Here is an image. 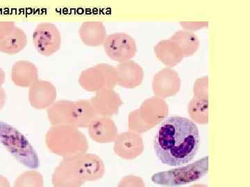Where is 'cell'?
<instances>
[{
  "instance_id": "obj_18",
  "label": "cell",
  "mask_w": 250,
  "mask_h": 187,
  "mask_svg": "<svg viewBox=\"0 0 250 187\" xmlns=\"http://www.w3.org/2000/svg\"><path fill=\"white\" fill-rule=\"evenodd\" d=\"M27 45V34L22 29L16 26L11 33L0 40V52L15 55L22 52Z\"/></svg>"
},
{
  "instance_id": "obj_7",
  "label": "cell",
  "mask_w": 250,
  "mask_h": 187,
  "mask_svg": "<svg viewBox=\"0 0 250 187\" xmlns=\"http://www.w3.org/2000/svg\"><path fill=\"white\" fill-rule=\"evenodd\" d=\"M33 44L37 52L44 56H50L62 46V34L55 24L42 22L33 33Z\"/></svg>"
},
{
  "instance_id": "obj_22",
  "label": "cell",
  "mask_w": 250,
  "mask_h": 187,
  "mask_svg": "<svg viewBox=\"0 0 250 187\" xmlns=\"http://www.w3.org/2000/svg\"><path fill=\"white\" fill-rule=\"evenodd\" d=\"M6 101V94L3 88H0V111L4 107Z\"/></svg>"
},
{
  "instance_id": "obj_2",
  "label": "cell",
  "mask_w": 250,
  "mask_h": 187,
  "mask_svg": "<svg viewBox=\"0 0 250 187\" xmlns=\"http://www.w3.org/2000/svg\"><path fill=\"white\" fill-rule=\"evenodd\" d=\"M52 126H67L77 129L88 128L98 116L90 100H59L47 111Z\"/></svg>"
},
{
  "instance_id": "obj_17",
  "label": "cell",
  "mask_w": 250,
  "mask_h": 187,
  "mask_svg": "<svg viewBox=\"0 0 250 187\" xmlns=\"http://www.w3.org/2000/svg\"><path fill=\"white\" fill-rule=\"evenodd\" d=\"M79 35L84 45L98 47L103 45L106 37V31L103 23L98 21H86L82 23Z\"/></svg>"
},
{
  "instance_id": "obj_23",
  "label": "cell",
  "mask_w": 250,
  "mask_h": 187,
  "mask_svg": "<svg viewBox=\"0 0 250 187\" xmlns=\"http://www.w3.org/2000/svg\"><path fill=\"white\" fill-rule=\"evenodd\" d=\"M0 187H11L9 180L1 175H0Z\"/></svg>"
},
{
  "instance_id": "obj_12",
  "label": "cell",
  "mask_w": 250,
  "mask_h": 187,
  "mask_svg": "<svg viewBox=\"0 0 250 187\" xmlns=\"http://www.w3.org/2000/svg\"><path fill=\"white\" fill-rule=\"evenodd\" d=\"M54 187H82L84 182L79 176L72 158L62 159L52 177Z\"/></svg>"
},
{
  "instance_id": "obj_11",
  "label": "cell",
  "mask_w": 250,
  "mask_h": 187,
  "mask_svg": "<svg viewBox=\"0 0 250 187\" xmlns=\"http://www.w3.org/2000/svg\"><path fill=\"white\" fill-rule=\"evenodd\" d=\"M142 137L136 132H123L118 134L114 141L115 153L124 160H134L141 155L143 151Z\"/></svg>"
},
{
  "instance_id": "obj_4",
  "label": "cell",
  "mask_w": 250,
  "mask_h": 187,
  "mask_svg": "<svg viewBox=\"0 0 250 187\" xmlns=\"http://www.w3.org/2000/svg\"><path fill=\"white\" fill-rule=\"evenodd\" d=\"M0 143L24 167L31 169L39 168V155L27 137L14 126L3 121H0Z\"/></svg>"
},
{
  "instance_id": "obj_5",
  "label": "cell",
  "mask_w": 250,
  "mask_h": 187,
  "mask_svg": "<svg viewBox=\"0 0 250 187\" xmlns=\"http://www.w3.org/2000/svg\"><path fill=\"white\" fill-rule=\"evenodd\" d=\"M208 172V157L206 156L190 165L154 173L152 181L163 187H179L200 180Z\"/></svg>"
},
{
  "instance_id": "obj_9",
  "label": "cell",
  "mask_w": 250,
  "mask_h": 187,
  "mask_svg": "<svg viewBox=\"0 0 250 187\" xmlns=\"http://www.w3.org/2000/svg\"><path fill=\"white\" fill-rule=\"evenodd\" d=\"M72 158L79 176L84 183L96 181L104 175V164L95 154L85 152Z\"/></svg>"
},
{
  "instance_id": "obj_10",
  "label": "cell",
  "mask_w": 250,
  "mask_h": 187,
  "mask_svg": "<svg viewBox=\"0 0 250 187\" xmlns=\"http://www.w3.org/2000/svg\"><path fill=\"white\" fill-rule=\"evenodd\" d=\"M57 90L51 82L39 79L29 89L28 99L36 110L48 109L56 101Z\"/></svg>"
},
{
  "instance_id": "obj_15",
  "label": "cell",
  "mask_w": 250,
  "mask_h": 187,
  "mask_svg": "<svg viewBox=\"0 0 250 187\" xmlns=\"http://www.w3.org/2000/svg\"><path fill=\"white\" fill-rule=\"evenodd\" d=\"M11 78L16 86L30 88L39 78V70L33 62L19 60L13 65Z\"/></svg>"
},
{
  "instance_id": "obj_19",
  "label": "cell",
  "mask_w": 250,
  "mask_h": 187,
  "mask_svg": "<svg viewBox=\"0 0 250 187\" xmlns=\"http://www.w3.org/2000/svg\"><path fill=\"white\" fill-rule=\"evenodd\" d=\"M14 187H44L43 176L38 170H27L16 179Z\"/></svg>"
},
{
  "instance_id": "obj_25",
  "label": "cell",
  "mask_w": 250,
  "mask_h": 187,
  "mask_svg": "<svg viewBox=\"0 0 250 187\" xmlns=\"http://www.w3.org/2000/svg\"><path fill=\"white\" fill-rule=\"evenodd\" d=\"M190 187H207V186H206V185H192V186Z\"/></svg>"
},
{
  "instance_id": "obj_20",
  "label": "cell",
  "mask_w": 250,
  "mask_h": 187,
  "mask_svg": "<svg viewBox=\"0 0 250 187\" xmlns=\"http://www.w3.org/2000/svg\"><path fill=\"white\" fill-rule=\"evenodd\" d=\"M118 187H146L143 179L136 175H127L122 179Z\"/></svg>"
},
{
  "instance_id": "obj_16",
  "label": "cell",
  "mask_w": 250,
  "mask_h": 187,
  "mask_svg": "<svg viewBox=\"0 0 250 187\" xmlns=\"http://www.w3.org/2000/svg\"><path fill=\"white\" fill-rule=\"evenodd\" d=\"M117 84L126 88H134L141 84L143 70L132 61L121 62L116 67Z\"/></svg>"
},
{
  "instance_id": "obj_3",
  "label": "cell",
  "mask_w": 250,
  "mask_h": 187,
  "mask_svg": "<svg viewBox=\"0 0 250 187\" xmlns=\"http://www.w3.org/2000/svg\"><path fill=\"white\" fill-rule=\"evenodd\" d=\"M48 150L62 159L72 158L87 152L88 143L79 129L67 126H52L45 134Z\"/></svg>"
},
{
  "instance_id": "obj_14",
  "label": "cell",
  "mask_w": 250,
  "mask_h": 187,
  "mask_svg": "<svg viewBox=\"0 0 250 187\" xmlns=\"http://www.w3.org/2000/svg\"><path fill=\"white\" fill-rule=\"evenodd\" d=\"M88 131L90 138L100 144L114 142L118 134L116 124L107 116L95 117L88 126Z\"/></svg>"
},
{
  "instance_id": "obj_13",
  "label": "cell",
  "mask_w": 250,
  "mask_h": 187,
  "mask_svg": "<svg viewBox=\"0 0 250 187\" xmlns=\"http://www.w3.org/2000/svg\"><path fill=\"white\" fill-rule=\"evenodd\" d=\"M90 101L98 116L107 117L116 114L123 104L119 95L112 89L100 90Z\"/></svg>"
},
{
  "instance_id": "obj_1",
  "label": "cell",
  "mask_w": 250,
  "mask_h": 187,
  "mask_svg": "<svg viewBox=\"0 0 250 187\" xmlns=\"http://www.w3.org/2000/svg\"><path fill=\"white\" fill-rule=\"evenodd\" d=\"M200 146V132L190 119L173 116L158 128L154 138L156 156L164 165L180 166L190 162Z\"/></svg>"
},
{
  "instance_id": "obj_8",
  "label": "cell",
  "mask_w": 250,
  "mask_h": 187,
  "mask_svg": "<svg viewBox=\"0 0 250 187\" xmlns=\"http://www.w3.org/2000/svg\"><path fill=\"white\" fill-rule=\"evenodd\" d=\"M103 45L106 55L115 61H129L136 52L134 38L125 33H116L108 36Z\"/></svg>"
},
{
  "instance_id": "obj_6",
  "label": "cell",
  "mask_w": 250,
  "mask_h": 187,
  "mask_svg": "<svg viewBox=\"0 0 250 187\" xmlns=\"http://www.w3.org/2000/svg\"><path fill=\"white\" fill-rule=\"evenodd\" d=\"M79 84L88 92L112 89L117 84L116 68L106 64H100L83 70L80 74Z\"/></svg>"
},
{
  "instance_id": "obj_24",
  "label": "cell",
  "mask_w": 250,
  "mask_h": 187,
  "mask_svg": "<svg viewBox=\"0 0 250 187\" xmlns=\"http://www.w3.org/2000/svg\"><path fill=\"white\" fill-rule=\"evenodd\" d=\"M5 78H6V75L5 72L2 69L0 68V88H1V86L4 84L5 81Z\"/></svg>"
},
{
  "instance_id": "obj_21",
  "label": "cell",
  "mask_w": 250,
  "mask_h": 187,
  "mask_svg": "<svg viewBox=\"0 0 250 187\" xmlns=\"http://www.w3.org/2000/svg\"><path fill=\"white\" fill-rule=\"evenodd\" d=\"M15 27V23L12 21H0V40L6 37Z\"/></svg>"
}]
</instances>
